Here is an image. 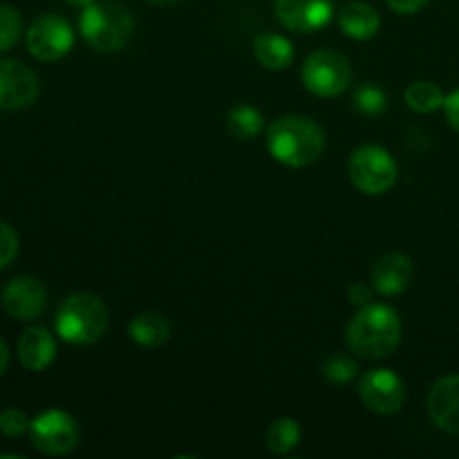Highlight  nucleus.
<instances>
[{
  "mask_svg": "<svg viewBox=\"0 0 459 459\" xmlns=\"http://www.w3.org/2000/svg\"><path fill=\"white\" fill-rule=\"evenodd\" d=\"M267 151L290 169L314 164L325 151V134L321 126L307 117H278L267 128Z\"/></svg>",
  "mask_w": 459,
  "mask_h": 459,
  "instance_id": "nucleus-1",
  "label": "nucleus"
},
{
  "mask_svg": "<svg viewBox=\"0 0 459 459\" xmlns=\"http://www.w3.org/2000/svg\"><path fill=\"white\" fill-rule=\"evenodd\" d=\"M303 83L312 94L332 99L343 94L352 83V65L348 56L334 49H316L303 63Z\"/></svg>",
  "mask_w": 459,
  "mask_h": 459,
  "instance_id": "nucleus-5",
  "label": "nucleus"
},
{
  "mask_svg": "<svg viewBox=\"0 0 459 459\" xmlns=\"http://www.w3.org/2000/svg\"><path fill=\"white\" fill-rule=\"evenodd\" d=\"M385 3H388V7L393 12L406 16V13H417L420 9H424L429 4V0H385Z\"/></svg>",
  "mask_w": 459,
  "mask_h": 459,
  "instance_id": "nucleus-29",
  "label": "nucleus"
},
{
  "mask_svg": "<svg viewBox=\"0 0 459 459\" xmlns=\"http://www.w3.org/2000/svg\"><path fill=\"white\" fill-rule=\"evenodd\" d=\"M444 115H446V121L451 124V128L459 133V90L444 99Z\"/></svg>",
  "mask_w": 459,
  "mask_h": 459,
  "instance_id": "nucleus-28",
  "label": "nucleus"
},
{
  "mask_svg": "<svg viewBox=\"0 0 459 459\" xmlns=\"http://www.w3.org/2000/svg\"><path fill=\"white\" fill-rule=\"evenodd\" d=\"M27 49L40 63H52L65 56L74 45L70 22L56 13H43L27 30Z\"/></svg>",
  "mask_w": 459,
  "mask_h": 459,
  "instance_id": "nucleus-8",
  "label": "nucleus"
},
{
  "mask_svg": "<svg viewBox=\"0 0 459 459\" xmlns=\"http://www.w3.org/2000/svg\"><path fill=\"white\" fill-rule=\"evenodd\" d=\"M339 27L354 40H368L379 31L381 18L368 3H348L339 12Z\"/></svg>",
  "mask_w": 459,
  "mask_h": 459,
  "instance_id": "nucleus-16",
  "label": "nucleus"
},
{
  "mask_svg": "<svg viewBox=\"0 0 459 459\" xmlns=\"http://www.w3.org/2000/svg\"><path fill=\"white\" fill-rule=\"evenodd\" d=\"M81 36L97 52H119L134 34V18L128 7L117 0H103L83 7L79 18Z\"/></svg>",
  "mask_w": 459,
  "mask_h": 459,
  "instance_id": "nucleus-3",
  "label": "nucleus"
},
{
  "mask_svg": "<svg viewBox=\"0 0 459 459\" xmlns=\"http://www.w3.org/2000/svg\"><path fill=\"white\" fill-rule=\"evenodd\" d=\"M65 3L72 4V7H81V9H83V7H88V4H92L94 0H65Z\"/></svg>",
  "mask_w": 459,
  "mask_h": 459,
  "instance_id": "nucleus-32",
  "label": "nucleus"
},
{
  "mask_svg": "<svg viewBox=\"0 0 459 459\" xmlns=\"http://www.w3.org/2000/svg\"><path fill=\"white\" fill-rule=\"evenodd\" d=\"M18 254V236L9 224L0 222V269L9 267Z\"/></svg>",
  "mask_w": 459,
  "mask_h": 459,
  "instance_id": "nucleus-26",
  "label": "nucleus"
},
{
  "mask_svg": "<svg viewBox=\"0 0 459 459\" xmlns=\"http://www.w3.org/2000/svg\"><path fill=\"white\" fill-rule=\"evenodd\" d=\"M7 366H9V350H7V345H4V341L0 339V377L4 375Z\"/></svg>",
  "mask_w": 459,
  "mask_h": 459,
  "instance_id": "nucleus-30",
  "label": "nucleus"
},
{
  "mask_svg": "<svg viewBox=\"0 0 459 459\" xmlns=\"http://www.w3.org/2000/svg\"><path fill=\"white\" fill-rule=\"evenodd\" d=\"M300 444V426L291 417H278L264 433V446L273 455H287Z\"/></svg>",
  "mask_w": 459,
  "mask_h": 459,
  "instance_id": "nucleus-19",
  "label": "nucleus"
},
{
  "mask_svg": "<svg viewBox=\"0 0 459 459\" xmlns=\"http://www.w3.org/2000/svg\"><path fill=\"white\" fill-rule=\"evenodd\" d=\"M148 3L157 4V7H173V4L184 3V0H148Z\"/></svg>",
  "mask_w": 459,
  "mask_h": 459,
  "instance_id": "nucleus-31",
  "label": "nucleus"
},
{
  "mask_svg": "<svg viewBox=\"0 0 459 459\" xmlns=\"http://www.w3.org/2000/svg\"><path fill=\"white\" fill-rule=\"evenodd\" d=\"M372 291H375V287L372 285H366V282H357V285L350 287V303L354 305V307H366V305L372 303Z\"/></svg>",
  "mask_w": 459,
  "mask_h": 459,
  "instance_id": "nucleus-27",
  "label": "nucleus"
},
{
  "mask_svg": "<svg viewBox=\"0 0 459 459\" xmlns=\"http://www.w3.org/2000/svg\"><path fill=\"white\" fill-rule=\"evenodd\" d=\"M30 424L27 415L18 408H7V411L0 412V433L4 437H22L25 433H30Z\"/></svg>",
  "mask_w": 459,
  "mask_h": 459,
  "instance_id": "nucleus-25",
  "label": "nucleus"
},
{
  "mask_svg": "<svg viewBox=\"0 0 459 459\" xmlns=\"http://www.w3.org/2000/svg\"><path fill=\"white\" fill-rule=\"evenodd\" d=\"M0 303L13 321H36L48 307V290L36 278L18 276L3 287Z\"/></svg>",
  "mask_w": 459,
  "mask_h": 459,
  "instance_id": "nucleus-11",
  "label": "nucleus"
},
{
  "mask_svg": "<svg viewBox=\"0 0 459 459\" xmlns=\"http://www.w3.org/2000/svg\"><path fill=\"white\" fill-rule=\"evenodd\" d=\"M350 179L366 195H384L397 182V161L385 148L361 146L350 157Z\"/></svg>",
  "mask_w": 459,
  "mask_h": 459,
  "instance_id": "nucleus-6",
  "label": "nucleus"
},
{
  "mask_svg": "<svg viewBox=\"0 0 459 459\" xmlns=\"http://www.w3.org/2000/svg\"><path fill=\"white\" fill-rule=\"evenodd\" d=\"M56 357V341L48 327H27L18 339V359L30 372H43Z\"/></svg>",
  "mask_w": 459,
  "mask_h": 459,
  "instance_id": "nucleus-15",
  "label": "nucleus"
},
{
  "mask_svg": "<svg viewBox=\"0 0 459 459\" xmlns=\"http://www.w3.org/2000/svg\"><path fill=\"white\" fill-rule=\"evenodd\" d=\"M40 92L39 76L16 58H0V110L31 106Z\"/></svg>",
  "mask_w": 459,
  "mask_h": 459,
  "instance_id": "nucleus-10",
  "label": "nucleus"
},
{
  "mask_svg": "<svg viewBox=\"0 0 459 459\" xmlns=\"http://www.w3.org/2000/svg\"><path fill=\"white\" fill-rule=\"evenodd\" d=\"M412 273V263L408 255L397 254H385L372 267L370 282L375 287L377 294L381 296H397L402 291H406L408 282H411Z\"/></svg>",
  "mask_w": 459,
  "mask_h": 459,
  "instance_id": "nucleus-14",
  "label": "nucleus"
},
{
  "mask_svg": "<svg viewBox=\"0 0 459 459\" xmlns=\"http://www.w3.org/2000/svg\"><path fill=\"white\" fill-rule=\"evenodd\" d=\"M359 397L370 412L393 415L406 402V384L397 372L388 368H375L359 381Z\"/></svg>",
  "mask_w": 459,
  "mask_h": 459,
  "instance_id": "nucleus-9",
  "label": "nucleus"
},
{
  "mask_svg": "<svg viewBox=\"0 0 459 459\" xmlns=\"http://www.w3.org/2000/svg\"><path fill=\"white\" fill-rule=\"evenodd\" d=\"M108 327V307L99 296L88 291L70 294L56 309L54 330L65 343H97Z\"/></svg>",
  "mask_w": 459,
  "mask_h": 459,
  "instance_id": "nucleus-4",
  "label": "nucleus"
},
{
  "mask_svg": "<svg viewBox=\"0 0 459 459\" xmlns=\"http://www.w3.org/2000/svg\"><path fill=\"white\" fill-rule=\"evenodd\" d=\"M264 130V117L258 108L254 106H238L233 110H229L227 115V133L231 137L242 139H254L258 137Z\"/></svg>",
  "mask_w": 459,
  "mask_h": 459,
  "instance_id": "nucleus-20",
  "label": "nucleus"
},
{
  "mask_svg": "<svg viewBox=\"0 0 459 459\" xmlns=\"http://www.w3.org/2000/svg\"><path fill=\"white\" fill-rule=\"evenodd\" d=\"M79 424L65 411H45L30 424L31 446L43 455H67L79 444Z\"/></svg>",
  "mask_w": 459,
  "mask_h": 459,
  "instance_id": "nucleus-7",
  "label": "nucleus"
},
{
  "mask_svg": "<svg viewBox=\"0 0 459 459\" xmlns=\"http://www.w3.org/2000/svg\"><path fill=\"white\" fill-rule=\"evenodd\" d=\"M22 34V18L18 9L0 4V52H7Z\"/></svg>",
  "mask_w": 459,
  "mask_h": 459,
  "instance_id": "nucleus-23",
  "label": "nucleus"
},
{
  "mask_svg": "<svg viewBox=\"0 0 459 459\" xmlns=\"http://www.w3.org/2000/svg\"><path fill=\"white\" fill-rule=\"evenodd\" d=\"M354 108L366 117H379L388 108V97L377 85H361L354 94Z\"/></svg>",
  "mask_w": 459,
  "mask_h": 459,
  "instance_id": "nucleus-24",
  "label": "nucleus"
},
{
  "mask_svg": "<svg viewBox=\"0 0 459 459\" xmlns=\"http://www.w3.org/2000/svg\"><path fill=\"white\" fill-rule=\"evenodd\" d=\"M345 341L348 348L361 359L375 361L390 357L402 341V323L397 312L381 303L366 305L350 321Z\"/></svg>",
  "mask_w": 459,
  "mask_h": 459,
  "instance_id": "nucleus-2",
  "label": "nucleus"
},
{
  "mask_svg": "<svg viewBox=\"0 0 459 459\" xmlns=\"http://www.w3.org/2000/svg\"><path fill=\"white\" fill-rule=\"evenodd\" d=\"M429 417L444 433L459 435V375H446L430 388Z\"/></svg>",
  "mask_w": 459,
  "mask_h": 459,
  "instance_id": "nucleus-13",
  "label": "nucleus"
},
{
  "mask_svg": "<svg viewBox=\"0 0 459 459\" xmlns=\"http://www.w3.org/2000/svg\"><path fill=\"white\" fill-rule=\"evenodd\" d=\"M254 54L260 65L272 72H278L291 65V61H294V45L285 36L264 31V34L255 36Z\"/></svg>",
  "mask_w": 459,
  "mask_h": 459,
  "instance_id": "nucleus-17",
  "label": "nucleus"
},
{
  "mask_svg": "<svg viewBox=\"0 0 459 459\" xmlns=\"http://www.w3.org/2000/svg\"><path fill=\"white\" fill-rule=\"evenodd\" d=\"M403 99H406V106L411 108V110L420 112V115H429V112L444 108L446 94H444L442 88H439L437 83H433V81H415V83H411L406 88Z\"/></svg>",
  "mask_w": 459,
  "mask_h": 459,
  "instance_id": "nucleus-21",
  "label": "nucleus"
},
{
  "mask_svg": "<svg viewBox=\"0 0 459 459\" xmlns=\"http://www.w3.org/2000/svg\"><path fill=\"white\" fill-rule=\"evenodd\" d=\"M276 16L287 30L312 34L334 16L332 0H276Z\"/></svg>",
  "mask_w": 459,
  "mask_h": 459,
  "instance_id": "nucleus-12",
  "label": "nucleus"
},
{
  "mask_svg": "<svg viewBox=\"0 0 459 459\" xmlns=\"http://www.w3.org/2000/svg\"><path fill=\"white\" fill-rule=\"evenodd\" d=\"M128 334L142 348L155 350L170 339V323L157 312H143L130 321Z\"/></svg>",
  "mask_w": 459,
  "mask_h": 459,
  "instance_id": "nucleus-18",
  "label": "nucleus"
},
{
  "mask_svg": "<svg viewBox=\"0 0 459 459\" xmlns=\"http://www.w3.org/2000/svg\"><path fill=\"white\" fill-rule=\"evenodd\" d=\"M321 372L330 384L343 385L350 384L359 375V363L357 359L348 357V354H332V357L325 359Z\"/></svg>",
  "mask_w": 459,
  "mask_h": 459,
  "instance_id": "nucleus-22",
  "label": "nucleus"
}]
</instances>
